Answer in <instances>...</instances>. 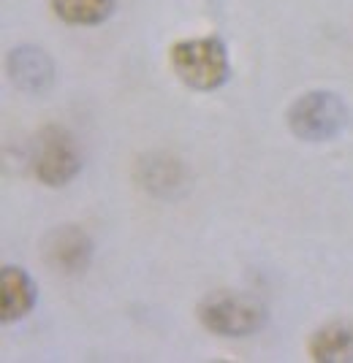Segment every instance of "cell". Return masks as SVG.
Returning <instances> with one entry per match:
<instances>
[{
  "instance_id": "6da1fadb",
  "label": "cell",
  "mask_w": 353,
  "mask_h": 363,
  "mask_svg": "<svg viewBox=\"0 0 353 363\" xmlns=\"http://www.w3.org/2000/svg\"><path fill=\"white\" fill-rule=\"evenodd\" d=\"M171 68L193 90H217L231 74L229 52L220 38H190L171 46Z\"/></svg>"
},
{
  "instance_id": "7a4b0ae2",
  "label": "cell",
  "mask_w": 353,
  "mask_h": 363,
  "mask_svg": "<svg viewBox=\"0 0 353 363\" xmlns=\"http://www.w3.org/2000/svg\"><path fill=\"white\" fill-rule=\"evenodd\" d=\"M199 320L210 333L237 339L259 331L266 320V309L253 296L234 290H215L199 303Z\"/></svg>"
},
{
  "instance_id": "3957f363",
  "label": "cell",
  "mask_w": 353,
  "mask_h": 363,
  "mask_svg": "<svg viewBox=\"0 0 353 363\" xmlns=\"http://www.w3.org/2000/svg\"><path fill=\"white\" fill-rule=\"evenodd\" d=\"M348 111L335 92L315 90L296 98L288 108V128L302 141H329L345 128Z\"/></svg>"
},
{
  "instance_id": "277c9868",
  "label": "cell",
  "mask_w": 353,
  "mask_h": 363,
  "mask_svg": "<svg viewBox=\"0 0 353 363\" xmlns=\"http://www.w3.org/2000/svg\"><path fill=\"white\" fill-rule=\"evenodd\" d=\"M79 168H82V160H79L74 136L58 125L44 128L36 138V152H33L36 179L46 187H63L77 177Z\"/></svg>"
},
{
  "instance_id": "5b68a950",
  "label": "cell",
  "mask_w": 353,
  "mask_h": 363,
  "mask_svg": "<svg viewBox=\"0 0 353 363\" xmlns=\"http://www.w3.org/2000/svg\"><path fill=\"white\" fill-rule=\"evenodd\" d=\"M41 255H44V263L52 272H60V274L85 272L92 255L90 236L79 225L55 228V230H49V236L44 239Z\"/></svg>"
},
{
  "instance_id": "8992f818",
  "label": "cell",
  "mask_w": 353,
  "mask_h": 363,
  "mask_svg": "<svg viewBox=\"0 0 353 363\" xmlns=\"http://www.w3.org/2000/svg\"><path fill=\"white\" fill-rule=\"evenodd\" d=\"M36 303V285L19 266H3L0 272V320H22Z\"/></svg>"
},
{
  "instance_id": "52a82bcc",
  "label": "cell",
  "mask_w": 353,
  "mask_h": 363,
  "mask_svg": "<svg viewBox=\"0 0 353 363\" xmlns=\"http://www.w3.org/2000/svg\"><path fill=\"white\" fill-rule=\"evenodd\" d=\"M310 358L318 363L353 361V325L345 320L326 323L310 336Z\"/></svg>"
},
{
  "instance_id": "ba28073f",
  "label": "cell",
  "mask_w": 353,
  "mask_h": 363,
  "mask_svg": "<svg viewBox=\"0 0 353 363\" xmlns=\"http://www.w3.org/2000/svg\"><path fill=\"white\" fill-rule=\"evenodd\" d=\"M9 71L16 87L28 92H41L52 82V60L46 57L41 49H14L9 57Z\"/></svg>"
},
{
  "instance_id": "9c48e42d",
  "label": "cell",
  "mask_w": 353,
  "mask_h": 363,
  "mask_svg": "<svg viewBox=\"0 0 353 363\" xmlns=\"http://www.w3.org/2000/svg\"><path fill=\"white\" fill-rule=\"evenodd\" d=\"M114 9V0H52V11L68 25H98Z\"/></svg>"
}]
</instances>
